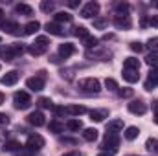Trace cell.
I'll use <instances>...</instances> for the list:
<instances>
[{"mask_svg":"<svg viewBox=\"0 0 158 156\" xmlns=\"http://www.w3.org/2000/svg\"><path fill=\"white\" fill-rule=\"evenodd\" d=\"M48 48H50V40L48 37H44V35H40L35 39L33 44H30V48H28V51H30V55H33V57H39L42 53H46L48 51Z\"/></svg>","mask_w":158,"mask_h":156,"instance_id":"obj_1","label":"cell"},{"mask_svg":"<svg viewBox=\"0 0 158 156\" xmlns=\"http://www.w3.org/2000/svg\"><path fill=\"white\" fill-rule=\"evenodd\" d=\"M22 51H24V44H22V42H13V44H7V46L2 50V55H4L6 61H13V59H17L19 55H22Z\"/></svg>","mask_w":158,"mask_h":156,"instance_id":"obj_2","label":"cell"},{"mask_svg":"<svg viewBox=\"0 0 158 156\" xmlns=\"http://www.w3.org/2000/svg\"><path fill=\"white\" fill-rule=\"evenodd\" d=\"M79 88L83 92H90V94H98L101 90V83L94 77H86V79H81L79 81Z\"/></svg>","mask_w":158,"mask_h":156,"instance_id":"obj_3","label":"cell"},{"mask_svg":"<svg viewBox=\"0 0 158 156\" xmlns=\"http://www.w3.org/2000/svg\"><path fill=\"white\" fill-rule=\"evenodd\" d=\"M13 103H15L17 109L26 110V109H30V105H31V97H30L28 92L20 90V92H15V96H13Z\"/></svg>","mask_w":158,"mask_h":156,"instance_id":"obj_4","label":"cell"},{"mask_svg":"<svg viewBox=\"0 0 158 156\" xmlns=\"http://www.w3.org/2000/svg\"><path fill=\"white\" fill-rule=\"evenodd\" d=\"M44 83H46V76H44V72H39L37 76H33L26 81V86L33 92H40L44 88Z\"/></svg>","mask_w":158,"mask_h":156,"instance_id":"obj_5","label":"cell"},{"mask_svg":"<svg viewBox=\"0 0 158 156\" xmlns=\"http://www.w3.org/2000/svg\"><path fill=\"white\" fill-rule=\"evenodd\" d=\"M44 143H46V142H44V138H42L40 134H31V136L26 140V149L31 151V153H33V151H40V149L44 147Z\"/></svg>","mask_w":158,"mask_h":156,"instance_id":"obj_6","label":"cell"},{"mask_svg":"<svg viewBox=\"0 0 158 156\" xmlns=\"http://www.w3.org/2000/svg\"><path fill=\"white\" fill-rule=\"evenodd\" d=\"M99 13V4L98 2H86L81 9V17L83 18H92Z\"/></svg>","mask_w":158,"mask_h":156,"instance_id":"obj_7","label":"cell"},{"mask_svg":"<svg viewBox=\"0 0 158 156\" xmlns=\"http://www.w3.org/2000/svg\"><path fill=\"white\" fill-rule=\"evenodd\" d=\"M103 147L110 153H116L119 147V136L118 134H107L105 140H103Z\"/></svg>","mask_w":158,"mask_h":156,"instance_id":"obj_8","label":"cell"},{"mask_svg":"<svg viewBox=\"0 0 158 156\" xmlns=\"http://www.w3.org/2000/svg\"><path fill=\"white\" fill-rule=\"evenodd\" d=\"M129 112L131 114H136V116H143L145 112H147V105L143 103V101H132V103H129Z\"/></svg>","mask_w":158,"mask_h":156,"instance_id":"obj_9","label":"cell"},{"mask_svg":"<svg viewBox=\"0 0 158 156\" xmlns=\"http://www.w3.org/2000/svg\"><path fill=\"white\" fill-rule=\"evenodd\" d=\"M114 26L118 30H129L132 26V20H131L129 15H116L114 17Z\"/></svg>","mask_w":158,"mask_h":156,"instance_id":"obj_10","label":"cell"},{"mask_svg":"<svg viewBox=\"0 0 158 156\" xmlns=\"http://www.w3.org/2000/svg\"><path fill=\"white\" fill-rule=\"evenodd\" d=\"M19 72L17 70H11V72H7L6 76H2L0 79V83L4 84V86H13V84H17V81H19Z\"/></svg>","mask_w":158,"mask_h":156,"instance_id":"obj_11","label":"cell"},{"mask_svg":"<svg viewBox=\"0 0 158 156\" xmlns=\"http://www.w3.org/2000/svg\"><path fill=\"white\" fill-rule=\"evenodd\" d=\"M74 53H76V46H74L72 42H64V44L59 46V55H61L63 59H68V57L74 55Z\"/></svg>","mask_w":158,"mask_h":156,"instance_id":"obj_12","label":"cell"},{"mask_svg":"<svg viewBox=\"0 0 158 156\" xmlns=\"http://www.w3.org/2000/svg\"><path fill=\"white\" fill-rule=\"evenodd\" d=\"M155 86H158V68H153L145 81V90H153Z\"/></svg>","mask_w":158,"mask_h":156,"instance_id":"obj_13","label":"cell"},{"mask_svg":"<svg viewBox=\"0 0 158 156\" xmlns=\"http://www.w3.org/2000/svg\"><path fill=\"white\" fill-rule=\"evenodd\" d=\"M28 123H30V125H35V127H42V125L46 123L44 114H42V112H31V114L28 116Z\"/></svg>","mask_w":158,"mask_h":156,"instance_id":"obj_14","label":"cell"},{"mask_svg":"<svg viewBox=\"0 0 158 156\" xmlns=\"http://www.w3.org/2000/svg\"><path fill=\"white\" fill-rule=\"evenodd\" d=\"M44 28H46V31H48L50 35H55V37L64 35V30H63V28H61V24H57V22H48Z\"/></svg>","mask_w":158,"mask_h":156,"instance_id":"obj_15","label":"cell"},{"mask_svg":"<svg viewBox=\"0 0 158 156\" xmlns=\"http://www.w3.org/2000/svg\"><path fill=\"white\" fill-rule=\"evenodd\" d=\"M0 26H2V30H4L6 33H9V35H17V33H19V30H20V28H19V24H17V22H13V20H6V22H2Z\"/></svg>","mask_w":158,"mask_h":156,"instance_id":"obj_16","label":"cell"},{"mask_svg":"<svg viewBox=\"0 0 158 156\" xmlns=\"http://www.w3.org/2000/svg\"><path fill=\"white\" fill-rule=\"evenodd\" d=\"M123 129V121L121 119H112L107 123V134H116Z\"/></svg>","mask_w":158,"mask_h":156,"instance_id":"obj_17","label":"cell"},{"mask_svg":"<svg viewBox=\"0 0 158 156\" xmlns=\"http://www.w3.org/2000/svg\"><path fill=\"white\" fill-rule=\"evenodd\" d=\"M123 70H140V61L136 57H127L125 63H123Z\"/></svg>","mask_w":158,"mask_h":156,"instance_id":"obj_18","label":"cell"},{"mask_svg":"<svg viewBox=\"0 0 158 156\" xmlns=\"http://www.w3.org/2000/svg\"><path fill=\"white\" fill-rule=\"evenodd\" d=\"M40 24L37 20H31V22H28L26 26H24V35H35L37 31H39Z\"/></svg>","mask_w":158,"mask_h":156,"instance_id":"obj_19","label":"cell"},{"mask_svg":"<svg viewBox=\"0 0 158 156\" xmlns=\"http://www.w3.org/2000/svg\"><path fill=\"white\" fill-rule=\"evenodd\" d=\"M85 112H86V109L83 105H70V107H66V114H70V116H81Z\"/></svg>","mask_w":158,"mask_h":156,"instance_id":"obj_20","label":"cell"},{"mask_svg":"<svg viewBox=\"0 0 158 156\" xmlns=\"http://www.w3.org/2000/svg\"><path fill=\"white\" fill-rule=\"evenodd\" d=\"M123 79L127 81V83H136L138 79H140V74L136 72V70H123Z\"/></svg>","mask_w":158,"mask_h":156,"instance_id":"obj_21","label":"cell"},{"mask_svg":"<svg viewBox=\"0 0 158 156\" xmlns=\"http://www.w3.org/2000/svg\"><path fill=\"white\" fill-rule=\"evenodd\" d=\"M66 129L72 130V132H77V130L83 129V121H81V119H76V117H74V119H68V121H66Z\"/></svg>","mask_w":158,"mask_h":156,"instance_id":"obj_22","label":"cell"},{"mask_svg":"<svg viewBox=\"0 0 158 156\" xmlns=\"http://www.w3.org/2000/svg\"><path fill=\"white\" fill-rule=\"evenodd\" d=\"M15 11L19 13V15H33V9H31V6H28V4H17L15 6Z\"/></svg>","mask_w":158,"mask_h":156,"instance_id":"obj_23","label":"cell"},{"mask_svg":"<svg viewBox=\"0 0 158 156\" xmlns=\"http://www.w3.org/2000/svg\"><path fill=\"white\" fill-rule=\"evenodd\" d=\"M138 134H140V129H138V127H127V129H125V140H129V142L136 140Z\"/></svg>","mask_w":158,"mask_h":156,"instance_id":"obj_24","label":"cell"},{"mask_svg":"<svg viewBox=\"0 0 158 156\" xmlns=\"http://www.w3.org/2000/svg\"><path fill=\"white\" fill-rule=\"evenodd\" d=\"M50 130L52 132H55V134H61L63 130H64V123H61L59 119H53V121H50Z\"/></svg>","mask_w":158,"mask_h":156,"instance_id":"obj_25","label":"cell"},{"mask_svg":"<svg viewBox=\"0 0 158 156\" xmlns=\"http://www.w3.org/2000/svg\"><path fill=\"white\" fill-rule=\"evenodd\" d=\"M72 20V15L68 13V11H59V13H55V22L57 24H61V22H70Z\"/></svg>","mask_w":158,"mask_h":156,"instance_id":"obj_26","label":"cell"},{"mask_svg":"<svg viewBox=\"0 0 158 156\" xmlns=\"http://www.w3.org/2000/svg\"><path fill=\"white\" fill-rule=\"evenodd\" d=\"M83 138L86 142H96L98 140V130L96 129H85L83 130Z\"/></svg>","mask_w":158,"mask_h":156,"instance_id":"obj_27","label":"cell"},{"mask_svg":"<svg viewBox=\"0 0 158 156\" xmlns=\"http://www.w3.org/2000/svg\"><path fill=\"white\" fill-rule=\"evenodd\" d=\"M145 149H147L149 153L158 154V140H156V138H149V140L145 142Z\"/></svg>","mask_w":158,"mask_h":156,"instance_id":"obj_28","label":"cell"},{"mask_svg":"<svg viewBox=\"0 0 158 156\" xmlns=\"http://www.w3.org/2000/svg\"><path fill=\"white\" fill-rule=\"evenodd\" d=\"M107 116H109L107 110H92V112H90V119H92V121H103Z\"/></svg>","mask_w":158,"mask_h":156,"instance_id":"obj_29","label":"cell"},{"mask_svg":"<svg viewBox=\"0 0 158 156\" xmlns=\"http://www.w3.org/2000/svg\"><path fill=\"white\" fill-rule=\"evenodd\" d=\"M2 149H4V151H7V153H13V151L20 149V143H19V142H15V140H11V142H6Z\"/></svg>","mask_w":158,"mask_h":156,"instance_id":"obj_30","label":"cell"},{"mask_svg":"<svg viewBox=\"0 0 158 156\" xmlns=\"http://www.w3.org/2000/svg\"><path fill=\"white\" fill-rule=\"evenodd\" d=\"M74 33H76V37H79V39H83V40H85L86 37H88V35H90V33H88V30H86L85 26H77Z\"/></svg>","mask_w":158,"mask_h":156,"instance_id":"obj_31","label":"cell"},{"mask_svg":"<svg viewBox=\"0 0 158 156\" xmlns=\"http://www.w3.org/2000/svg\"><path fill=\"white\" fill-rule=\"evenodd\" d=\"M116 92H118V96L121 97V99H125V97H132V94H134L132 88H118Z\"/></svg>","mask_w":158,"mask_h":156,"instance_id":"obj_32","label":"cell"},{"mask_svg":"<svg viewBox=\"0 0 158 156\" xmlns=\"http://www.w3.org/2000/svg\"><path fill=\"white\" fill-rule=\"evenodd\" d=\"M98 42H99V40L96 39V37H92V35H88L86 39L83 40V44H85V48H96V46H98Z\"/></svg>","mask_w":158,"mask_h":156,"instance_id":"obj_33","label":"cell"},{"mask_svg":"<svg viewBox=\"0 0 158 156\" xmlns=\"http://www.w3.org/2000/svg\"><path fill=\"white\" fill-rule=\"evenodd\" d=\"M145 63L149 64V66H158V53H149L147 57H145Z\"/></svg>","mask_w":158,"mask_h":156,"instance_id":"obj_34","label":"cell"},{"mask_svg":"<svg viewBox=\"0 0 158 156\" xmlns=\"http://www.w3.org/2000/svg\"><path fill=\"white\" fill-rule=\"evenodd\" d=\"M129 4L127 2H119V4H116V11H118V15H127V11H129Z\"/></svg>","mask_w":158,"mask_h":156,"instance_id":"obj_35","label":"cell"},{"mask_svg":"<svg viewBox=\"0 0 158 156\" xmlns=\"http://www.w3.org/2000/svg\"><path fill=\"white\" fill-rule=\"evenodd\" d=\"M37 103H39L40 109H52V107H53V103H52V99H50V97H40Z\"/></svg>","mask_w":158,"mask_h":156,"instance_id":"obj_36","label":"cell"},{"mask_svg":"<svg viewBox=\"0 0 158 156\" xmlns=\"http://www.w3.org/2000/svg\"><path fill=\"white\" fill-rule=\"evenodd\" d=\"M105 86H107L109 90H118V88H119L118 83H116L112 77H107V79H105Z\"/></svg>","mask_w":158,"mask_h":156,"instance_id":"obj_37","label":"cell"},{"mask_svg":"<svg viewBox=\"0 0 158 156\" xmlns=\"http://www.w3.org/2000/svg\"><path fill=\"white\" fill-rule=\"evenodd\" d=\"M53 2H40V9L44 11V13H50V11H53Z\"/></svg>","mask_w":158,"mask_h":156,"instance_id":"obj_38","label":"cell"},{"mask_svg":"<svg viewBox=\"0 0 158 156\" xmlns=\"http://www.w3.org/2000/svg\"><path fill=\"white\" fill-rule=\"evenodd\" d=\"M107 24H109L107 18H94V28H98V30H103Z\"/></svg>","mask_w":158,"mask_h":156,"instance_id":"obj_39","label":"cell"},{"mask_svg":"<svg viewBox=\"0 0 158 156\" xmlns=\"http://www.w3.org/2000/svg\"><path fill=\"white\" fill-rule=\"evenodd\" d=\"M147 46L153 50V53H156V51H158V37H153V39H149V40H147Z\"/></svg>","mask_w":158,"mask_h":156,"instance_id":"obj_40","label":"cell"},{"mask_svg":"<svg viewBox=\"0 0 158 156\" xmlns=\"http://www.w3.org/2000/svg\"><path fill=\"white\" fill-rule=\"evenodd\" d=\"M131 50H132V51H138V53H140V51L143 50V44H142V42H131Z\"/></svg>","mask_w":158,"mask_h":156,"instance_id":"obj_41","label":"cell"},{"mask_svg":"<svg viewBox=\"0 0 158 156\" xmlns=\"http://www.w3.org/2000/svg\"><path fill=\"white\" fill-rule=\"evenodd\" d=\"M9 123V117H7V114H2L0 112V127H6Z\"/></svg>","mask_w":158,"mask_h":156,"instance_id":"obj_42","label":"cell"},{"mask_svg":"<svg viewBox=\"0 0 158 156\" xmlns=\"http://www.w3.org/2000/svg\"><path fill=\"white\" fill-rule=\"evenodd\" d=\"M52 109H53V112H55L57 116H61V114H64V112H66V109H64V107H52Z\"/></svg>","mask_w":158,"mask_h":156,"instance_id":"obj_43","label":"cell"},{"mask_svg":"<svg viewBox=\"0 0 158 156\" xmlns=\"http://www.w3.org/2000/svg\"><path fill=\"white\" fill-rule=\"evenodd\" d=\"M149 22H151V26H155V28H158V15H151Z\"/></svg>","mask_w":158,"mask_h":156,"instance_id":"obj_44","label":"cell"},{"mask_svg":"<svg viewBox=\"0 0 158 156\" xmlns=\"http://www.w3.org/2000/svg\"><path fill=\"white\" fill-rule=\"evenodd\" d=\"M63 156H83L81 153H77V151H72V153H64Z\"/></svg>","mask_w":158,"mask_h":156,"instance_id":"obj_45","label":"cell"},{"mask_svg":"<svg viewBox=\"0 0 158 156\" xmlns=\"http://www.w3.org/2000/svg\"><path fill=\"white\" fill-rule=\"evenodd\" d=\"M153 110H155V114L158 116V99L156 101H153Z\"/></svg>","mask_w":158,"mask_h":156,"instance_id":"obj_46","label":"cell"},{"mask_svg":"<svg viewBox=\"0 0 158 156\" xmlns=\"http://www.w3.org/2000/svg\"><path fill=\"white\" fill-rule=\"evenodd\" d=\"M68 6H70V7H76V6H79V2H76V0H72V2H68Z\"/></svg>","mask_w":158,"mask_h":156,"instance_id":"obj_47","label":"cell"},{"mask_svg":"<svg viewBox=\"0 0 158 156\" xmlns=\"http://www.w3.org/2000/svg\"><path fill=\"white\" fill-rule=\"evenodd\" d=\"M4 99H6V96H4V94H2V92H0V105H2V103H4Z\"/></svg>","mask_w":158,"mask_h":156,"instance_id":"obj_48","label":"cell"},{"mask_svg":"<svg viewBox=\"0 0 158 156\" xmlns=\"http://www.w3.org/2000/svg\"><path fill=\"white\" fill-rule=\"evenodd\" d=\"M2 18H4V11H2V9H0V24H2V22H4V20H2Z\"/></svg>","mask_w":158,"mask_h":156,"instance_id":"obj_49","label":"cell"},{"mask_svg":"<svg viewBox=\"0 0 158 156\" xmlns=\"http://www.w3.org/2000/svg\"><path fill=\"white\" fill-rule=\"evenodd\" d=\"M98 156H112V154H109V153H99Z\"/></svg>","mask_w":158,"mask_h":156,"instance_id":"obj_50","label":"cell"},{"mask_svg":"<svg viewBox=\"0 0 158 156\" xmlns=\"http://www.w3.org/2000/svg\"><path fill=\"white\" fill-rule=\"evenodd\" d=\"M155 123H156V125H158V116H155Z\"/></svg>","mask_w":158,"mask_h":156,"instance_id":"obj_51","label":"cell"},{"mask_svg":"<svg viewBox=\"0 0 158 156\" xmlns=\"http://www.w3.org/2000/svg\"><path fill=\"white\" fill-rule=\"evenodd\" d=\"M153 6H155V7H158V2H155V4H153Z\"/></svg>","mask_w":158,"mask_h":156,"instance_id":"obj_52","label":"cell"},{"mask_svg":"<svg viewBox=\"0 0 158 156\" xmlns=\"http://www.w3.org/2000/svg\"><path fill=\"white\" fill-rule=\"evenodd\" d=\"M127 156H136V154H127Z\"/></svg>","mask_w":158,"mask_h":156,"instance_id":"obj_53","label":"cell"}]
</instances>
